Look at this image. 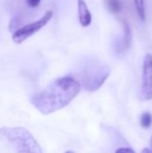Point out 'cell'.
<instances>
[{"label": "cell", "mask_w": 152, "mask_h": 153, "mask_svg": "<svg viewBox=\"0 0 152 153\" xmlns=\"http://www.w3.org/2000/svg\"><path fill=\"white\" fill-rule=\"evenodd\" d=\"M105 6L110 13L118 14L122 10L121 0H105Z\"/></svg>", "instance_id": "ba28073f"}, {"label": "cell", "mask_w": 152, "mask_h": 153, "mask_svg": "<svg viewBox=\"0 0 152 153\" xmlns=\"http://www.w3.org/2000/svg\"><path fill=\"white\" fill-rule=\"evenodd\" d=\"M26 3L29 7L35 8V7H37V6H39V4L41 3V0H26Z\"/></svg>", "instance_id": "8fae6325"}, {"label": "cell", "mask_w": 152, "mask_h": 153, "mask_svg": "<svg viewBox=\"0 0 152 153\" xmlns=\"http://www.w3.org/2000/svg\"><path fill=\"white\" fill-rule=\"evenodd\" d=\"M52 17H53V12L52 10H48V12L45 13L42 18H40L39 20L18 28L13 33V41H14L15 43H17V44L23 43L25 40H27L29 36L35 34L36 32H38L40 29H42L45 25L48 24V22L52 19Z\"/></svg>", "instance_id": "277c9868"}, {"label": "cell", "mask_w": 152, "mask_h": 153, "mask_svg": "<svg viewBox=\"0 0 152 153\" xmlns=\"http://www.w3.org/2000/svg\"><path fill=\"white\" fill-rule=\"evenodd\" d=\"M133 2L139 18H140V20L142 22H144L145 18H146V14H145V0H133Z\"/></svg>", "instance_id": "9c48e42d"}, {"label": "cell", "mask_w": 152, "mask_h": 153, "mask_svg": "<svg viewBox=\"0 0 152 153\" xmlns=\"http://www.w3.org/2000/svg\"><path fill=\"white\" fill-rule=\"evenodd\" d=\"M110 73V69L104 62L96 59H87L78 68L77 80L85 91L95 92L105 82Z\"/></svg>", "instance_id": "7a4b0ae2"}, {"label": "cell", "mask_w": 152, "mask_h": 153, "mask_svg": "<svg viewBox=\"0 0 152 153\" xmlns=\"http://www.w3.org/2000/svg\"><path fill=\"white\" fill-rule=\"evenodd\" d=\"M123 29H124V34L123 38L121 41L117 43L116 45V50L119 54L123 52H126L128 49L131 46V42H132V34H131V29L129 27V24L126 22L125 20H123Z\"/></svg>", "instance_id": "8992f818"}, {"label": "cell", "mask_w": 152, "mask_h": 153, "mask_svg": "<svg viewBox=\"0 0 152 153\" xmlns=\"http://www.w3.org/2000/svg\"><path fill=\"white\" fill-rule=\"evenodd\" d=\"M141 98L143 100L152 99V54L147 53L143 59Z\"/></svg>", "instance_id": "5b68a950"}, {"label": "cell", "mask_w": 152, "mask_h": 153, "mask_svg": "<svg viewBox=\"0 0 152 153\" xmlns=\"http://www.w3.org/2000/svg\"><path fill=\"white\" fill-rule=\"evenodd\" d=\"M0 140L10 146L15 153H43L37 140L23 127H1Z\"/></svg>", "instance_id": "3957f363"}, {"label": "cell", "mask_w": 152, "mask_h": 153, "mask_svg": "<svg viewBox=\"0 0 152 153\" xmlns=\"http://www.w3.org/2000/svg\"><path fill=\"white\" fill-rule=\"evenodd\" d=\"M140 124L143 128H149L152 125V115L148 111L143 113L140 118Z\"/></svg>", "instance_id": "30bf717a"}, {"label": "cell", "mask_w": 152, "mask_h": 153, "mask_svg": "<svg viewBox=\"0 0 152 153\" xmlns=\"http://www.w3.org/2000/svg\"><path fill=\"white\" fill-rule=\"evenodd\" d=\"M80 90V83L76 78L72 76L59 77L44 90L33 95L30 102L41 114L50 115L70 104Z\"/></svg>", "instance_id": "6da1fadb"}, {"label": "cell", "mask_w": 152, "mask_h": 153, "mask_svg": "<svg viewBox=\"0 0 152 153\" xmlns=\"http://www.w3.org/2000/svg\"><path fill=\"white\" fill-rule=\"evenodd\" d=\"M150 146H151V150H150V152L152 153V135H151V140H150Z\"/></svg>", "instance_id": "5bb4252c"}, {"label": "cell", "mask_w": 152, "mask_h": 153, "mask_svg": "<svg viewBox=\"0 0 152 153\" xmlns=\"http://www.w3.org/2000/svg\"><path fill=\"white\" fill-rule=\"evenodd\" d=\"M141 153H151L150 152V149H148V148H145V149L142 150V152Z\"/></svg>", "instance_id": "4fadbf2b"}, {"label": "cell", "mask_w": 152, "mask_h": 153, "mask_svg": "<svg viewBox=\"0 0 152 153\" xmlns=\"http://www.w3.org/2000/svg\"><path fill=\"white\" fill-rule=\"evenodd\" d=\"M65 153H75L74 151H71V150H69V151H66Z\"/></svg>", "instance_id": "9a60e30c"}, {"label": "cell", "mask_w": 152, "mask_h": 153, "mask_svg": "<svg viewBox=\"0 0 152 153\" xmlns=\"http://www.w3.org/2000/svg\"><path fill=\"white\" fill-rule=\"evenodd\" d=\"M77 10H78V19L80 25L82 27L90 26L92 23V15L85 0H77Z\"/></svg>", "instance_id": "52a82bcc"}, {"label": "cell", "mask_w": 152, "mask_h": 153, "mask_svg": "<svg viewBox=\"0 0 152 153\" xmlns=\"http://www.w3.org/2000/svg\"><path fill=\"white\" fill-rule=\"evenodd\" d=\"M116 153H136L132 149L130 148H126V147H122V148H118L116 150Z\"/></svg>", "instance_id": "7c38bea8"}]
</instances>
